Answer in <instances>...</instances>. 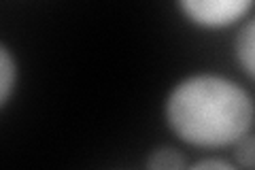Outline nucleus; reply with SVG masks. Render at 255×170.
<instances>
[{"label": "nucleus", "mask_w": 255, "mask_h": 170, "mask_svg": "<svg viewBox=\"0 0 255 170\" xmlns=\"http://www.w3.org/2000/svg\"><path fill=\"white\" fill-rule=\"evenodd\" d=\"M236 58L241 62L245 75L253 79L255 75V23L249 19L238 32L236 38Z\"/></svg>", "instance_id": "nucleus-3"}, {"label": "nucleus", "mask_w": 255, "mask_h": 170, "mask_svg": "<svg viewBox=\"0 0 255 170\" xmlns=\"http://www.w3.org/2000/svg\"><path fill=\"white\" fill-rule=\"evenodd\" d=\"M196 170H209V168H219V170H232V164L223 160H200L194 164Z\"/></svg>", "instance_id": "nucleus-7"}, {"label": "nucleus", "mask_w": 255, "mask_h": 170, "mask_svg": "<svg viewBox=\"0 0 255 170\" xmlns=\"http://www.w3.org/2000/svg\"><path fill=\"white\" fill-rule=\"evenodd\" d=\"M185 17L202 28L232 26L251 11L253 0H177Z\"/></svg>", "instance_id": "nucleus-2"}, {"label": "nucleus", "mask_w": 255, "mask_h": 170, "mask_svg": "<svg viewBox=\"0 0 255 170\" xmlns=\"http://www.w3.org/2000/svg\"><path fill=\"white\" fill-rule=\"evenodd\" d=\"M166 121L183 143L200 149L234 145L253 126V100L236 81L194 75L174 85L166 100Z\"/></svg>", "instance_id": "nucleus-1"}, {"label": "nucleus", "mask_w": 255, "mask_h": 170, "mask_svg": "<svg viewBox=\"0 0 255 170\" xmlns=\"http://www.w3.org/2000/svg\"><path fill=\"white\" fill-rule=\"evenodd\" d=\"M234 147H236V162H238V166H243V168H253L255 164V143H253V136L251 134H245L243 139H238L234 143Z\"/></svg>", "instance_id": "nucleus-6"}, {"label": "nucleus", "mask_w": 255, "mask_h": 170, "mask_svg": "<svg viewBox=\"0 0 255 170\" xmlns=\"http://www.w3.org/2000/svg\"><path fill=\"white\" fill-rule=\"evenodd\" d=\"M147 168H153V170H179V168H187V160L183 158V153L179 149L159 147V149H153L149 153Z\"/></svg>", "instance_id": "nucleus-5"}, {"label": "nucleus", "mask_w": 255, "mask_h": 170, "mask_svg": "<svg viewBox=\"0 0 255 170\" xmlns=\"http://www.w3.org/2000/svg\"><path fill=\"white\" fill-rule=\"evenodd\" d=\"M15 79H17V66L11 51L0 43V109L6 104L15 90Z\"/></svg>", "instance_id": "nucleus-4"}]
</instances>
